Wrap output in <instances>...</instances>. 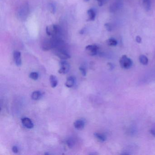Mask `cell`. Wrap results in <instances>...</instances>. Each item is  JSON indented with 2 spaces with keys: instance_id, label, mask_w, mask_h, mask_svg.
Returning a JSON list of instances; mask_svg holds the SVG:
<instances>
[{
  "instance_id": "6da1fadb",
  "label": "cell",
  "mask_w": 155,
  "mask_h": 155,
  "mask_svg": "<svg viewBox=\"0 0 155 155\" xmlns=\"http://www.w3.org/2000/svg\"><path fill=\"white\" fill-rule=\"evenodd\" d=\"M62 44V41L59 38H52L43 41L41 44V48L43 51H49L57 48Z\"/></svg>"
},
{
  "instance_id": "7a4b0ae2",
  "label": "cell",
  "mask_w": 155,
  "mask_h": 155,
  "mask_svg": "<svg viewBox=\"0 0 155 155\" xmlns=\"http://www.w3.org/2000/svg\"><path fill=\"white\" fill-rule=\"evenodd\" d=\"M46 33L51 38H59L61 32V29L57 25H51L46 28Z\"/></svg>"
},
{
  "instance_id": "3957f363",
  "label": "cell",
  "mask_w": 155,
  "mask_h": 155,
  "mask_svg": "<svg viewBox=\"0 0 155 155\" xmlns=\"http://www.w3.org/2000/svg\"><path fill=\"white\" fill-rule=\"evenodd\" d=\"M29 12L28 5L25 4L22 5L19 8L17 12V16L18 19L21 21H24L27 18Z\"/></svg>"
},
{
  "instance_id": "277c9868",
  "label": "cell",
  "mask_w": 155,
  "mask_h": 155,
  "mask_svg": "<svg viewBox=\"0 0 155 155\" xmlns=\"http://www.w3.org/2000/svg\"><path fill=\"white\" fill-rule=\"evenodd\" d=\"M119 62L121 68L125 69H128L132 65V60L126 55H123L121 57Z\"/></svg>"
},
{
  "instance_id": "5b68a950",
  "label": "cell",
  "mask_w": 155,
  "mask_h": 155,
  "mask_svg": "<svg viewBox=\"0 0 155 155\" xmlns=\"http://www.w3.org/2000/svg\"><path fill=\"white\" fill-rule=\"evenodd\" d=\"M55 54L57 57L62 60H66L71 58L70 55L68 52L63 49H58L56 50Z\"/></svg>"
},
{
  "instance_id": "8992f818",
  "label": "cell",
  "mask_w": 155,
  "mask_h": 155,
  "mask_svg": "<svg viewBox=\"0 0 155 155\" xmlns=\"http://www.w3.org/2000/svg\"><path fill=\"white\" fill-rule=\"evenodd\" d=\"M60 68L58 72L60 74H67L69 71L70 66L69 63L66 60H62L60 63Z\"/></svg>"
},
{
  "instance_id": "52a82bcc",
  "label": "cell",
  "mask_w": 155,
  "mask_h": 155,
  "mask_svg": "<svg viewBox=\"0 0 155 155\" xmlns=\"http://www.w3.org/2000/svg\"><path fill=\"white\" fill-rule=\"evenodd\" d=\"M86 51L90 56H96L98 53L99 47L95 44L88 45L86 47Z\"/></svg>"
},
{
  "instance_id": "ba28073f",
  "label": "cell",
  "mask_w": 155,
  "mask_h": 155,
  "mask_svg": "<svg viewBox=\"0 0 155 155\" xmlns=\"http://www.w3.org/2000/svg\"><path fill=\"white\" fill-rule=\"evenodd\" d=\"M13 57H14V61L16 63V65L18 67L21 66V52L18 51H15L13 52Z\"/></svg>"
},
{
  "instance_id": "9c48e42d",
  "label": "cell",
  "mask_w": 155,
  "mask_h": 155,
  "mask_svg": "<svg viewBox=\"0 0 155 155\" xmlns=\"http://www.w3.org/2000/svg\"><path fill=\"white\" fill-rule=\"evenodd\" d=\"M21 122L24 127L28 129H32L34 127V124L30 119L28 117L22 118Z\"/></svg>"
},
{
  "instance_id": "30bf717a",
  "label": "cell",
  "mask_w": 155,
  "mask_h": 155,
  "mask_svg": "<svg viewBox=\"0 0 155 155\" xmlns=\"http://www.w3.org/2000/svg\"><path fill=\"white\" fill-rule=\"evenodd\" d=\"M122 3L119 2H114L110 6V10L111 12H115L121 8Z\"/></svg>"
},
{
  "instance_id": "8fae6325",
  "label": "cell",
  "mask_w": 155,
  "mask_h": 155,
  "mask_svg": "<svg viewBox=\"0 0 155 155\" xmlns=\"http://www.w3.org/2000/svg\"><path fill=\"white\" fill-rule=\"evenodd\" d=\"M85 125V121L82 119L77 120L74 123V127L78 130H81L84 128Z\"/></svg>"
},
{
  "instance_id": "7c38bea8",
  "label": "cell",
  "mask_w": 155,
  "mask_h": 155,
  "mask_svg": "<svg viewBox=\"0 0 155 155\" xmlns=\"http://www.w3.org/2000/svg\"><path fill=\"white\" fill-rule=\"evenodd\" d=\"M42 97V94L40 91H35L32 92L31 95V98L32 100L35 101L39 100Z\"/></svg>"
},
{
  "instance_id": "4fadbf2b",
  "label": "cell",
  "mask_w": 155,
  "mask_h": 155,
  "mask_svg": "<svg viewBox=\"0 0 155 155\" xmlns=\"http://www.w3.org/2000/svg\"><path fill=\"white\" fill-rule=\"evenodd\" d=\"M87 14L88 15V21H94L96 17V11L94 9H90L87 11Z\"/></svg>"
},
{
  "instance_id": "5bb4252c",
  "label": "cell",
  "mask_w": 155,
  "mask_h": 155,
  "mask_svg": "<svg viewBox=\"0 0 155 155\" xmlns=\"http://www.w3.org/2000/svg\"><path fill=\"white\" fill-rule=\"evenodd\" d=\"M75 83V78L73 77H70L67 80L65 83L66 87L68 88H71L73 87Z\"/></svg>"
},
{
  "instance_id": "9a60e30c",
  "label": "cell",
  "mask_w": 155,
  "mask_h": 155,
  "mask_svg": "<svg viewBox=\"0 0 155 155\" xmlns=\"http://www.w3.org/2000/svg\"><path fill=\"white\" fill-rule=\"evenodd\" d=\"M50 81L51 86L52 88L56 87L58 85V79L57 77L54 75H51L50 77Z\"/></svg>"
},
{
  "instance_id": "2e32d148",
  "label": "cell",
  "mask_w": 155,
  "mask_h": 155,
  "mask_svg": "<svg viewBox=\"0 0 155 155\" xmlns=\"http://www.w3.org/2000/svg\"><path fill=\"white\" fill-rule=\"evenodd\" d=\"M151 0H143V5L146 11H149L151 8Z\"/></svg>"
},
{
  "instance_id": "e0dca14e",
  "label": "cell",
  "mask_w": 155,
  "mask_h": 155,
  "mask_svg": "<svg viewBox=\"0 0 155 155\" xmlns=\"http://www.w3.org/2000/svg\"><path fill=\"white\" fill-rule=\"evenodd\" d=\"M94 135L97 139L99 141H101V142H104V141H106V140H107V137L104 134L96 132V133H94Z\"/></svg>"
},
{
  "instance_id": "ac0fdd59",
  "label": "cell",
  "mask_w": 155,
  "mask_h": 155,
  "mask_svg": "<svg viewBox=\"0 0 155 155\" xmlns=\"http://www.w3.org/2000/svg\"><path fill=\"white\" fill-rule=\"evenodd\" d=\"M107 44L111 47H115L117 45V41L113 38H110L107 40Z\"/></svg>"
},
{
  "instance_id": "d6986e66",
  "label": "cell",
  "mask_w": 155,
  "mask_h": 155,
  "mask_svg": "<svg viewBox=\"0 0 155 155\" xmlns=\"http://www.w3.org/2000/svg\"><path fill=\"white\" fill-rule=\"evenodd\" d=\"M139 61L142 65H147L148 63V59L145 55H140L139 57Z\"/></svg>"
},
{
  "instance_id": "ffe728a7",
  "label": "cell",
  "mask_w": 155,
  "mask_h": 155,
  "mask_svg": "<svg viewBox=\"0 0 155 155\" xmlns=\"http://www.w3.org/2000/svg\"><path fill=\"white\" fill-rule=\"evenodd\" d=\"M66 143H67V145H68V147L71 148L73 147L75 145V140L72 138H69L67 140V141H66Z\"/></svg>"
},
{
  "instance_id": "44dd1931",
  "label": "cell",
  "mask_w": 155,
  "mask_h": 155,
  "mask_svg": "<svg viewBox=\"0 0 155 155\" xmlns=\"http://www.w3.org/2000/svg\"><path fill=\"white\" fill-rule=\"evenodd\" d=\"M29 77L33 80H37L39 78V74L36 72H32L30 74Z\"/></svg>"
},
{
  "instance_id": "7402d4cb",
  "label": "cell",
  "mask_w": 155,
  "mask_h": 155,
  "mask_svg": "<svg viewBox=\"0 0 155 155\" xmlns=\"http://www.w3.org/2000/svg\"><path fill=\"white\" fill-rule=\"evenodd\" d=\"M79 70L81 72V74L83 76H86V75H87V71H86L85 67H83V66H81V67H80Z\"/></svg>"
},
{
  "instance_id": "603a6c76",
  "label": "cell",
  "mask_w": 155,
  "mask_h": 155,
  "mask_svg": "<svg viewBox=\"0 0 155 155\" xmlns=\"http://www.w3.org/2000/svg\"><path fill=\"white\" fill-rule=\"evenodd\" d=\"M105 27L108 31H112V27L110 23H106L105 24Z\"/></svg>"
},
{
  "instance_id": "cb8c5ba5",
  "label": "cell",
  "mask_w": 155,
  "mask_h": 155,
  "mask_svg": "<svg viewBox=\"0 0 155 155\" xmlns=\"http://www.w3.org/2000/svg\"><path fill=\"white\" fill-rule=\"evenodd\" d=\"M50 9L51 12L52 13H54L56 12V6L53 4H51L50 5Z\"/></svg>"
},
{
  "instance_id": "d4e9b609",
  "label": "cell",
  "mask_w": 155,
  "mask_h": 155,
  "mask_svg": "<svg viewBox=\"0 0 155 155\" xmlns=\"http://www.w3.org/2000/svg\"><path fill=\"white\" fill-rule=\"evenodd\" d=\"M98 2V4L100 7L103 6L106 3L107 0H96Z\"/></svg>"
},
{
  "instance_id": "484cf974",
  "label": "cell",
  "mask_w": 155,
  "mask_h": 155,
  "mask_svg": "<svg viewBox=\"0 0 155 155\" xmlns=\"http://www.w3.org/2000/svg\"><path fill=\"white\" fill-rule=\"evenodd\" d=\"M150 134H151L152 136L155 137V126L153 127V128L150 130Z\"/></svg>"
},
{
  "instance_id": "4316f807",
  "label": "cell",
  "mask_w": 155,
  "mask_h": 155,
  "mask_svg": "<svg viewBox=\"0 0 155 155\" xmlns=\"http://www.w3.org/2000/svg\"><path fill=\"white\" fill-rule=\"evenodd\" d=\"M12 150L13 151V152L15 153H18V147H17V146H13L12 148Z\"/></svg>"
},
{
  "instance_id": "83f0119b",
  "label": "cell",
  "mask_w": 155,
  "mask_h": 155,
  "mask_svg": "<svg viewBox=\"0 0 155 155\" xmlns=\"http://www.w3.org/2000/svg\"><path fill=\"white\" fill-rule=\"evenodd\" d=\"M136 41L137 43H140L142 41V39L140 36H137L136 37Z\"/></svg>"
},
{
  "instance_id": "f1b7e54d",
  "label": "cell",
  "mask_w": 155,
  "mask_h": 155,
  "mask_svg": "<svg viewBox=\"0 0 155 155\" xmlns=\"http://www.w3.org/2000/svg\"><path fill=\"white\" fill-rule=\"evenodd\" d=\"M86 28H83L80 31L79 33L80 34H83L86 32Z\"/></svg>"
},
{
  "instance_id": "f546056e",
  "label": "cell",
  "mask_w": 155,
  "mask_h": 155,
  "mask_svg": "<svg viewBox=\"0 0 155 155\" xmlns=\"http://www.w3.org/2000/svg\"><path fill=\"white\" fill-rule=\"evenodd\" d=\"M84 1L86 2H88L90 0H84Z\"/></svg>"
}]
</instances>
